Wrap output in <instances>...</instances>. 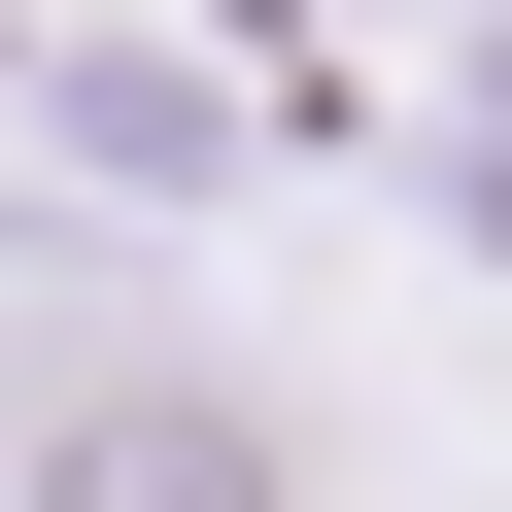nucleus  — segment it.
I'll return each mask as SVG.
<instances>
[{
	"label": "nucleus",
	"instance_id": "f257e3e1",
	"mask_svg": "<svg viewBox=\"0 0 512 512\" xmlns=\"http://www.w3.org/2000/svg\"><path fill=\"white\" fill-rule=\"evenodd\" d=\"M35 512H308V444L239 410L205 342H69L35 376Z\"/></svg>",
	"mask_w": 512,
	"mask_h": 512
}]
</instances>
